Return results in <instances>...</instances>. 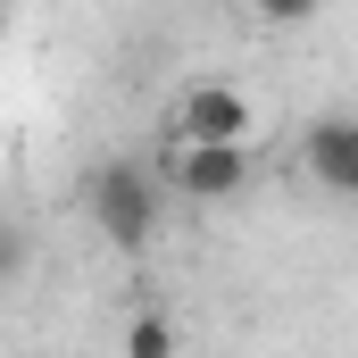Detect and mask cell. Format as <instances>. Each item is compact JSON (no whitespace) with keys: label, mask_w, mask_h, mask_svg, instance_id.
I'll list each match as a JSON object with an SVG mask.
<instances>
[{"label":"cell","mask_w":358,"mask_h":358,"mask_svg":"<svg viewBox=\"0 0 358 358\" xmlns=\"http://www.w3.org/2000/svg\"><path fill=\"white\" fill-rule=\"evenodd\" d=\"M300 159H308V176L325 192H358V125L350 117H317L300 134Z\"/></svg>","instance_id":"277c9868"},{"label":"cell","mask_w":358,"mask_h":358,"mask_svg":"<svg viewBox=\"0 0 358 358\" xmlns=\"http://www.w3.org/2000/svg\"><path fill=\"white\" fill-rule=\"evenodd\" d=\"M150 183L192 200V208H225V200L250 192V150H167L150 167Z\"/></svg>","instance_id":"3957f363"},{"label":"cell","mask_w":358,"mask_h":358,"mask_svg":"<svg viewBox=\"0 0 358 358\" xmlns=\"http://www.w3.org/2000/svg\"><path fill=\"white\" fill-rule=\"evenodd\" d=\"M84 208H92V234H100L108 250H125V259H142V250L159 242V183H150L142 159H108V167H92Z\"/></svg>","instance_id":"6da1fadb"},{"label":"cell","mask_w":358,"mask_h":358,"mask_svg":"<svg viewBox=\"0 0 358 358\" xmlns=\"http://www.w3.org/2000/svg\"><path fill=\"white\" fill-rule=\"evenodd\" d=\"M17 267H25V234L0 217V283H17Z\"/></svg>","instance_id":"8992f818"},{"label":"cell","mask_w":358,"mask_h":358,"mask_svg":"<svg viewBox=\"0 0 358 358\" xmlns=\"http://www.w3.org/2000/svg\"><path fill=\"white\" fill-rule=\"evenodd\" d=\"M0 34H8V8H0Z\"/></svg>","instance_id":"52a82bcc"},{"label":"cell","mask_w":358,"mask_h":358,"mask_svg":"<svg viewBox=\"0 0 358 358\" xmlns=\"http://www.w3.org/2000/svg\"><path fill=\"white\" fill-rule=\"evenodd\" d=\"M250 134H259V108L225 76H200L167 100V150H250Z\"/></svg>","instance_id":"7a4b0ae2"},{"label":"cell","mask_w":358,"mask_h":358,"mask_svg":"<svg viewBox=\"0 0 358 358\" xmlns=\"http://www.w3.org/2000/svg\"><path fill=\"white\" fill-rule=\"evenodd\" d=\"M125 358H176V317L167 308H142L125 325Z\"/></svg>","instance_id":"5b68a950"}]
</instances>
